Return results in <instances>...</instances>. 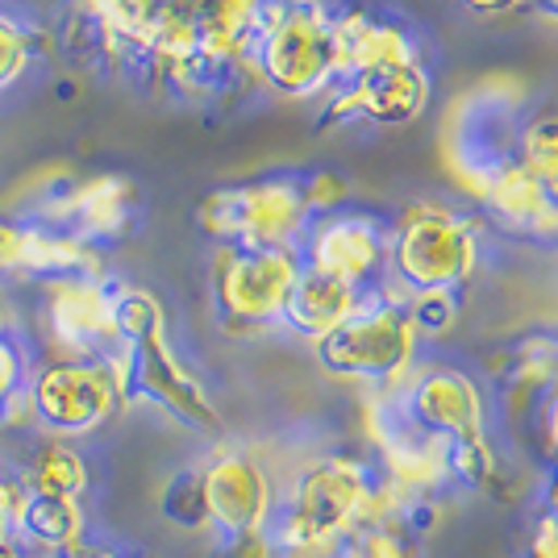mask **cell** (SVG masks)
Returning a JSON list of instances; mask_svg holds the SVG:
<instances>
[{
	"label": "cell",
	"instance_id": "cell-1",
	"mask_svg": "<svg viewBox=\"0 0 558 558\" xmlns=\"http://www.w3.org/2000/svg\"><path fill=\"white\" fill-rule=\"evenodd\" d=\"M246 59L283 96H317L338 84L333 13L322 0H263Z\"/></svg>",
	"mask_w": 558,
	"mask_h": 558
},
{
	"label": "cell",
	"instance_id": "cell-2",
	"mask_svg": "<svg viewBox=\"0 0 558 558\" xmlns=\"http://www.w3.org/2000/svg\"><path fill=\"white\" fill-rule=\"evenodd\" d=\"M417 329L409 308L392 288L367 292L342 326L313 342L322 372L350 384H367L372 392H396L417 367Z\"/></svg>",
	"mask_w": 558,
	"mask_h": 558
},
{
	"label": "cell",
	"instance_id": "cell-3",
	"mask_svg": "<svg viewBox=\"0 0 558 558\" xmlns=\"http://www.w3.org/2000/svg\"><path fill=\"white\" fill-rule=\"evenodd\" d=\"M392 292H463L480 271V233L442 205H409L388 238Z\"/></svg>",
	"mask_w": 558,
	"mask_h": 558
},
{
	"label": "cell",
	"instance_id": "cell-4",
	"mask_svg": "<svg viewBox=\"0 0 558 558\" xmlns=\"http://www.w3.org/2000/svg\"><path fill=\"white\" fill-rule=\"evenodd\" d=\"M29 409L47 438H93L130 404L109 359H47L29 372Z\"/></svg>",
	"mask_w": 558,
	"mask_h": 558
},
{
	"label": "cell",
	"instance_id": "cell-5",
	"mask_svg": "<svg viewBox=\"0 0 558 558\" xmlns=\"http://www.w3.org/2000/svg\"><path fill=\"white\" fill-rule=\"evenodd\" d=\"M313 213L296 180H255L209 192L196 205V226L217 246H292L304 238Z\"/></svg>",
	"mask_w": 558,
	"mask_h": 558
},
{
	"label": "cell",
	"instance_id": "cell-6",
	"mask_svg": "<svg viewBox=\"0 0 558 558\" xmlns=\"http://www.w3.org/2000/svg\"><path fill=\"white\" fill-rule=\"evenodd\" d=\"M301 267V251L292 246H217L213 255L217 317L233 333L279 326Z\"/></svg>",
	"mask_w": 558,
	"mask_h": 558
},
{
	"label": "cell",
	"instance_id": "cell-7",
	"mask_svg": "<svg viewBox=\"0 0 558 558\" xmlns=\"http://www.w3.org/2000/svg\"><path fill=\"white\" fill-rule=\"evenodd\" d=\"M379 471L359 454H317L279 488V509L301 517L308 525L363 534L375 525Z\"/></svg>",
	"mask_w": 558,
	"mask_h": 558
},
{
	"label": "cell",
	"instance_id": "cell-8",
	"mask_svg": "<svg viewBox=\"0 0 558 558\" xmlns=\"http://www.w3.org/2000/svg\"><path fill=\"white\" fill-rule=\"evenodd\" d=\"M205 512H209V534L217 546L233 537L263 534L279 509V484L267 463L251 454L246 446H217L205 463H196Z\"/></svg>",
	"mask_w": 558,
	"mask_h": 558
},
{
	"label": "cell",
	"instance_id": "cell-9",
	"mask_svg": "<svg viewBox=\"0 0 558 558\" xmlns=\"http://www.w3.org/2000/svg\"><path fill=\"white\" fill-rule=\"evenodd\" d=\"M404 417L429 438L450 446L484 442L488 438V400L484 388L459 367H413L404 388H396Z\"/></svg>",
	"mask_w": 558,
	"mask_h": 558
},
{
	"label": "cell",
	"instance_id": "cell-10",
	"mask_svg": "<svg viewBox=\"0 0 558 558\" xmlns=\"http://www.w3.org/2000/svg\"><path fill=\"white\" fill-rule=\"evenodd\" d=\"M43 333L50 359H100L117 347L113 283L109 279H47L43 283Z\"/></svg>",
	"mask_w": 558,
	"mask_h": 558
},
{
	"label": "cell",
	"instance_id": "cell-11",
	"mask_svg": "<svg viewBox=\"0 0 558 558\" xmlns=\"http://www.w3.org/2000/svg\"><path fill=\"white\" fill-rule=\"evenodd\" d=\"M125 354H130V404L146 400L187 429H217V404L209 388L175 354L167 329L125 347Z\"/></svg>",
	"mask_w": 558,
	"mask_h": 558
},
{
	"label": "cell",
	"instance_id": "cell-12",
	"mask_svg": "<svg viewBox=\"0 0 558 558\" xmlns=\"http://www.w3.org/2000/svg\"><path fill=\"white\" fill-rule=\"evenodd\" d=\"M301 242L304 246L296 251H301L304 267L342 279L359 292H375V279L388 271V233L363 213L313 217Z\"/></svg>",
	"mask_w": 558,
	"mask_h": 558
},
{
	"label": "cell",
	"instance_id": "cell-13",
	"mask_svg": "<svg viewBox=\"0 0 558 558\" xmlns=\"http://www.w3.org/2000/svg\"><path fill=\"white\" fill-rule=\"evenodd\" d=\"M134 213H138V187H134V180L117 175V171H105V175L63 180L38 205V213H29V217L43 221V226L71 230L75 238L100 246V242H117L121 233L130 230Z\"/></svg>",
	"mask_w": 558,
	"mask_h": 558
},
{
	"label": "cell",
	"instance_id": "cell-14",
	"mask_svg": "<svg viewBox=\"0 0 558 558\" xmlns=\"http://www.w3.org/2000/svg\"><path fill=\"white\" fill-rule=\"evenodd\" d=\"M429 105V75L417 59L375 63L347 75L342 93L333 96L329 117H367L375 125H409Z\"/></svg>",
	"mask_w": 558,
	"mask_h": 558
},
{
	"label": "cell",
	"instance_id": "cell-15",
	"mask_svg": "<svg viewBox=\"0 0 558 558\" xmlns=\"http://www.w3.org/2000/svg\"><path fill=\"white\" fill-rule=\"evenodd\" d=\"M363 296H367V292L350 288L342 279L322 276V271H313V267H301V276H296L292 292H288L279 326H288L292 333L308 338V342H322L326 333H333V329L342 326L350 313L359 308Z\"/></svg>",
	"mask_w": 558,
	"mask_h": 558
},
{
	"label": "cell",
	"instance_id": "cell-16",
	"mask_svg": "<svg viewBox=\"0 0 558 558\" xmlns=\"http://www.w3.org/2000/svg\"><path fill=\"white\" fill-rule=\"evenodd\" d=\"M93 534L88 505L71 500V496H29L22 517H17V546H25L34 558H59L71 546H80Z\"/></svg>",
	"mask_w": 558,
	"mask_h": 558
},
{
	"label": "cell",
	"instance_id": "cell-17",
	"mask_svg": "<svg viewBox=\"0 0 558 558\" xmlns=\"http://www.w3.org/2000/svg\"><path fill=\"white\" fill-rule=\"evenodd\" d=\"M333 43H338V80L375 63H400L417 59L413 38L400 25L367 13H333Z\"/></svg>",
	"mask_w": 558,
	"mask_h": 558
},
{
	"label": "cell",
	"instance_id": "cell-18",
	"mask_svg": "<svg viewBox=\"0 0 558 558\" xmlns=\"http://www.w3.org/2000/svg\"><path fill=\"white\" fill-rule=\"evenodd\" d=\"M29 496H71V500H88L93 488V463L84 459L80 442L68 438H43L29 450L25 466L17 471Z\"/></svg>",
	"mask_w": 558,
	"mask_h": 558
},
{
	"label": "cell",
	"instance_id": "cell-19",
	"mask_svg": "<svg viewBox=\"0 0 558 558\" xmlns=\"http://www.w3.org/2000/svg\"><path fill=\"white\" fill-rule=\"evenodd\" d=\"M267 537H271L279 558H354V534L308 525V521L283 509H276L271 525H267Z\"/></svg>",
	"mask_w": 558,
	"mask_h": 558
},
{
	"label": "cell",
	"instance_id": "cell-20",
	"mask_svg": "<svg viewBox=\"0 0 558 558\" xmlns=\"http://www.w3.org/2000/svg\"><path fill=\"white\" fill-rule=\"evenodd\" d=\"M517 159L530 171L546 205L558 213V113H537L521 138H517Z\"/></svg>",
	"mask_w": 558,
	"mask_h": 558
},
{
	"label": "cell",
	"instance_id": "cell-21",
	"mask_svg": "<svg viewBox=\"0 0 558 558\" xmlns=\"http://www.w3.org/2000/svg\"><path fill=\"white\" fill-rule=\"evenodd\" d=\"M113 329L117 347H134L142 338L167 329L163 301L138 283H113Z\"/></svg>",
	"mask_w": 558,
	"mask_h": 558
},
{
	"label": "cell",
	"instance_id": "cell-22",
	"mask_svg": "<svg viewBox=\"0 0 558 558\" xmlns=\"http://www.w3.org/2000/svg\"><path fill=\"white\" fill-rule=\"evenodd\" d=\"M159 512L184 534H209V512H205V492H201L196 466H184L167 480L163 496H159Z\"/></svg>",
	"mask_w": 558,
	"mask_h": 558
},
{
	"label": "cell",
	"instance_id": "cell-23",
	"mask_svg": "<svg viewBox=\"0 0 558 558\" xmlns=\"http://www.w3.org/2000/svg\"><path fill=\"white\" fill-rule=\"evenodd\" d=\"M34 68V34L13 13H0V93L17 88Z\"/></svg>",
	"mask_w": 558,
	"mask_h": 558
},
{
	"label": "cell",
	"instance_id": "cell-24",
	"mask_svg": "<svg viewBox=\"0 0 558 558\" xmlns=\"http://www.w3.org/2000/svg\"><path fill=\"white\" fill-rule=\"evenodd\" d=\"M400 301L409 308V322L417 329V338H442L446 329L459 322V292H413Z\"/></svg>",
	"mask_w": 558,
	"mask_h": 558
},
{
	"label": "cell",
	"instance_id": "cell-25",
	"mask_svg": "<svg viewBox=\"0 0 558 558\" xmlns=\"http://www.w3.org/2000/svg\"><path fill=\"white\" fill-rule=\"evenodd\" d=\"M354 558H421V537L400 521H379L354 537Z\"/></svg>",
	"mask_w": 558,
	"mask_h": 558
},
{
	"label": "cell",
	"instance_id": "cell-26",
	"mask_svg": "<svg viewBox=\"0 0 558 558\" xmlns=\"http://www.w3.org/2000/svg\"><path fill=\"white\" fill-rule=\"evenodd\" d=\"M29 246H34V217L0 213V279L29 276Z\"/></svg>",
	"mask_w": 558,
	"mask_h": 558
},
{
	"label": "cell",
	"instance_id": "cell-27",
	"mask_svg": "<svg viewBox=\"0 0 558 558\" xmlns=\"http://www.w3.org/2000/svg\"><path fill=\"white\" fill-rule=\"evenodd\" d=\"M29 372H34V359H29V350H25L22 338H17L13 329L0 333V409L25 392Z\"/></svg>",
	"mask_w": 558,
	"mask_h": 558
},
{
	"label": "cell",
	"instance_id": "cell-28",
	"mask_svg": "<svg viewBox=\"0 0 558 558\" xmlns=\"http://www.w3.org/2000/svg\"><path fill=\"white\" fill-rule=\"evenodd\" d=\"M301 192H304L308 213H313V217H326V213H338V205L347 201V180L333 175V171H317L313 180H304Z\"/></svg>",
	"mask_w": 558,
	"mask_h": 558
},
{
	"label": "cell",
	"instance_id": "cell-29",
	"mask_svg": "<svg viewBox=\"0 0 558 558\" xmlns=\"http://www.w3.org/2000/svg\"><path fill=\"white\" fill-rule=\"evenodd\" d=\"M534 417H537V446H542V459H546V463H558V388L537 400Z\"/></svg>",
	"mask_w": 558,
	"mask_h": 558
},
{
	"label": "cell",
	"instance_id": "cell-30",
	"mask_svg": "<svg viewBox=\"0 0 558 558\" xmlns=\"http://www.w3.org/2000/svg\"><path fill=\"white\" fill-rule=\"evenodd\" d=\"M525 558H558V521L550 512L537 509L530 542H525Z\"/></svg>",
	"mask_w": 558,
	"mask_h": 558
},
{
	"label": "cell",
	"instance_id": "cell-31",
	"mask_svg": "<svg viewBox=\"0 0 558 558\" xmlns=\"http://www.w3.org/2000/svg\"><path fill=\"white\" fill-rule=\"evenodd\" d=\"M221 558H279L276 546H271V537L267 530L263 534H246V537H233L221 546Z\"/></svg>",
	"mask_w": 558,
	"mask_h": 558
},
{
	"label": "cell",
	"instance_id": "cell-32",
	"mask_svg": "<svg viewBox=\"0 0 558 558\" xmlns=\"http://www.w3.org/2000/svg\"><path fill=\"white\" fill-rule=\"evenodd\" d=\"M117 550L121 546H113L109 537H96V534H88L80 546H71L68 555H59V558H117Z\"/></svg>",
	"mask_w": 558,
	"mask_h": 558
},
{
	"label": "cell",
	"instance_id": "cell-33",
	"mask_svg": "<svg viewBox=\"0 0 558 558\" xmlns=\"http://www.w3.org/2000/svg\"><path fill=\"white\" fill-rule=\"evenodd\" d=\"M459 4H466L471 13L496 17V13H512V9H521V4H530V0H459Z\"/></svg>",
	"mask_w": 558,
	"mask_h": 558
},
{
	"label": "cell",
	"instance_id": "cell-34",
	"mask_svg": "<svg viewBox=\"0 0 558 558\" xmlns=\"http://www.w3.org/2000/svg\"><path fill=\"white\" fill-rule=\"evenodd\" d=\"M542 512H550L558 521V463L546 466V480H542Z\"/></svg>",
	"mask_w": 558,
	"mask_h": 558
},
{
	"label": "cell",
	"instance_id": "cell-35",
	"mask_svg": "<svg viewBox=\"0 0 558 558\" xmlns=\"http://www.w3.org/2000/svg\"><path fill=\"white\" fill-rule=\"evenodd\" d=\"M117 558H163V555H155V550H146V546H121Z\"/></svg>",
	"mask_w": 558,
	"mask_h": 558
},
{
	"label": "cell",
	"instance_id": "cell-36",
	"mask_svg": "<svg viewBox=\"0 0 558 558\" xmlns=\"http://www.w3.org/2000/svg\"><path fill=\"white\" fill-rule=\"evenodd\" d=\"M0 558H34V555H29L25 546H17V542H4V546H0Z\"/></svg>",
	"mask_w": 558,
	"mask_h": 558
},
{
	"label": "cell",
	"instance_id": "cell-37",
	"mask_svg": "<svg viewBox=\"0 0 558 558\" xmlns=\"http://www.w3.org/2000/svg\"><path fill=\"white\" fill-rule=\"evenodd\" d=\"M537 9H542V17L558 22V0H537Z\"/></svg>",
	"mask_w": 558,
	"mask_h": 558
},
{
	"label": "cell",
	"instance_id": "cell-38",
	"mask_svg": "<svg viewBox=\"0 0 558 558\" xmlns=\"http://www.w3.org/2000/svg\"><path fill=\"white\" fill-rule=\"evenodd\" d=\"M13 329V317H9V304L0 301V333H9Z\"/></svg>",
	"mask_w": 558,
	"mask_h": 558
}]
</instances>
